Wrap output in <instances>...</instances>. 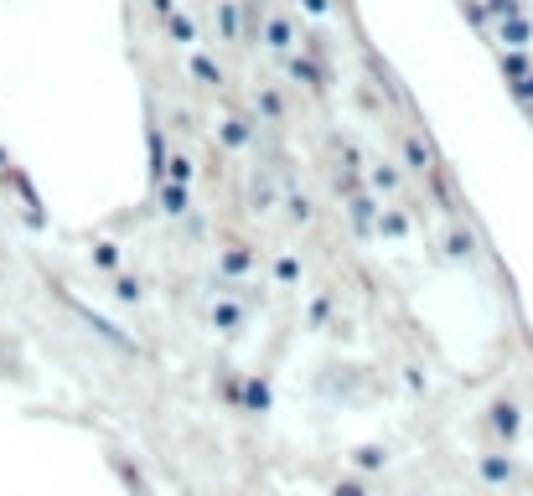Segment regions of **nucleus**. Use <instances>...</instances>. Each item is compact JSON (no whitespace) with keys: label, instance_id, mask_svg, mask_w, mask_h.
Instances as JSON below:
<instances>
[{"label":"nucleus","instance_id":"1","mask_svg":"<svg viewBox=\"0 0 533 496\" xmlns=\"http://www.w3.org/2000/svg\"><path fill=\"white\" fill-rule=\"evenodd\" d=\"M285 57V73L301 83V88H311V93H327L332 88V73H327V62H316V57H306V52H280Z\"/></svg>","mask_w":533,"mask_h":496},{"label":"nucleus","instance_id":"2","mask_svg":"<svg viewBox=\"0 0 533 496\" xmlns=\"http://www.w3.org/2000/svg\"><path fill=\"white\" fill-rule=\"evenodd\" d=\"M399 155H404V171L409 176H430L440 161H435V150L420 130H399Z\"/></svg>","mask_w":533,"mask_h":496},{"label":"nucleus","instance_id":"3","mask_svg":"<svg viewBox=\"0 0 533 496\" xmlns=\"http://www.w3.org/2000/svg\"><path fill=\"white\" fill-rule=\"evenodd\" d=\"M347 202V223H352V233L358 238H373V223H378V192H368V186H358L352 197H342Z\"/></svg>","mask_w":533,"mask_h":496},{"label":"nucleus","instance_id":"4","mask_svg":"<svg viewBox=\"0 0 533 496\" xmlns=\"http://www.w3.org/2000/svg\"><path fill=\"white\" fill-rule=\"evenodd\" d=\"M218 145H223V150H249V145H254V119H249L244 109H228V114L218 119Z\"/></svg>","mask_w":533,"mask_h":496},{"label":"nucleus","instance_id":"5","mask_svg":"<svg viewBox=\"0 0 533 496\" xmlns=\"http://www.w3.org/2000/svg\"><path fill=\"white\" fill-rule=\"evenodd\" d=\"M487 429L497 434L502 445H513L518 434H523V414H518V403H513V398H497L492 409H487Z\"/></svg>","mask_w":533,"mask_h":496},{"label":"nucleus","instance_id":"6","mask_svg":"<svg viewBox=\"0 0 533 496\" xmlns=\"http://www.w3.org/2000/svg\"><path fill=\"white\" fill-rule=\"evenodd\" d=\"M492 31H497V42H502V47H523V52H533V16H528V11L492 21Z\"/></svg>","mask_w":533,"mask_h":496},{"label":"nucleus","instance_id":"7","mask_svg":"<svg viewBox=\"0 0 533 496\" xmlns=\"http://www.w3.org/2000/svg\"><path fill=\"white\" fill-rule=\"evenodd\" d=\"M440 254H446L451 264L477 259V233H471V228H461V223H451L446 233H440Z\"/></svg>","mask_w":533,"mask_h":496},{"label":"nucleus","instance_id":"8","mask_svg":"<svg viewBox=\"0 0 533 496\" xmlns=\"http://www.w3.org/2000/svg\"><path fill=\"white\" fill-rule=\"evenodd\" d=\"M259 42H264V47H275V52H290V47H295V21H290L285 11H270V16H264Z\"/></svg>","mask_w":533,"mask_h":496},{"label":"nucleus","instance_id":"9","mask_svg":"<svg viewBox=\"0 0 533 496\" xmlns=\"http://www.w3.org/2000/svg\"><path fill=\"white\" fill-rule=\"evenodd\" d=\"M156 202H161L166 217H187V212H192V186H182V181H156Z\"/></svg>","mask_w":533,"mask_h":496},{"label":"nucleus","instance_id":"10","mask_svg":"<svg viewBox=\"0 0 533 496\" xmlns=\"http://www.w3.org/2000/svg\"><path fill=\"white\" fill-rule=\"evenodd\" d=\"M145 161H151V186H156V181H166L171 145H166V130H161V124H151V130H145Z\"/></svg>","mask_w":533,"mask_h":496},{"label":"nucleus","instance_id":"11","mask_svg":"<svg viewBox=\"0 0 533 496\" xmlns=\"http://www.w3.org/2000/svg\"><path fill=\"white\" fill-rule=\"evenodd\" d=\"M244 321H249V316H244V305L233 300V295H223V300L213 305V331H218V336H239Z\"/></svg>","mask_w":533,"mask_h":496},{"label":"nucleus","instance_id":"12","mask_svg":"<svg viewBox=\"0 0 533 496\" xmlns=\"http://www.w3.org/2000/svg\"><path fill=\"white\" fill-rule=\"evenodd\" d=\"M373 233H378V238H389V243H404V238L414 233V223H409V212H399V207H378Z\"/></svg>","mask_w":533,"mask_h":496},{"label":"nucleus","instance_id":"13","mask_svg":"<svg viewBox=\"0 0 533 496\" xmlns=\"http://www.w3.org/2000/svg\"><path fill=\"white\" fill-rule=\"evenodd\" d=\"M270 383L264 378H244L239 383V414H270Z\"/></svg>","mask_w":533,"mask_h":496},{"label":"nucleus","instance_id":"14","mask_svg":"<svg viewBox=\"0 0 533 496\" xmlns=\"http://www.w3.org/2000/svg\"><path fill=\"white\" fill-rule=\"evenodd\" d=\"M218 269H223V279H249V269H254V248H249V243H228V248H223V259H218Z\"/></svg>","mask_w":533,"mask_h":496},{"label":"nucleus","instance_id":"15","mask_svg":"<svg viewBox=\"0 0 533 496\" xmlns=\"http://www.w3.org/2000/svg\"><path fill=\"white\" fill-rule=\"evenodd\" d=\"M254 109H259V119H264V124H285V114H290V109H285V93H280V88H270V83H264V88L254 93Z\"/></svg>","mask_w":533,"mask_h":496},{"label":"nucleus","instance_id":"16","mask_svg":"<svg viewBox=\"0 0 533 496\" xmlns=\"http://www.w3.org/2000/svg\"><path fill=\"white\" fill-rule=\"evenodd\" d=\"M187 73H192L202 88H223V68H218L207 52H197V47H192V57H187Z\"/></svg>","mask_w":533,"mask_h":496},{"label":"nucleus","instance_id":"17","mask_svg":"<svg viewBox=\"0 0 533 496\" xmlns=\"http://www.w3.org/2000/svg\"><path fill=\"white\" fill-rule=\"evenodd\" d=\"M218 37H223L228 47L244 42V21H239V6H233V0H218Z\"/></svg>","mask_w":533,"mask_h":496},{"label":"nucleus","instance_id":"18","mask_svg":"<svg viewBox=\"0 0 533 496\" xmlns=\"http://www.w3.org/2000/svg\"><path fill=\"white\" fill-rule=\"evenodd\" d=\"M477 476H482L487 486H508V481H513V460H508V455H482V460H477Z\"/></svg>","mask_w":533,"mask_h":496},{"label":"nucleus","instance_id":"19","mask_svg":"<svg viewBox=\"0 0 533 496\" xmlns=\"http://www.w3.org/2000/svg\"><path fill=\"white\" fill-rule=\"evenodd\" d=\"M497 68H502V78H508V83H518V78L533 68V52H523V47H502Z\"/></svg>","mask_w":533,"mask_h":496},{"label":"nucleus","instance_id":"20","mask_svg":"<svg viewBox=\"0 0 533 496\" xmlns=\"http://www.w3.org/2000/svg\"><path fill=\"white\" fill-rule=\"evenodd\" d=\"M161 26H166V37H171V42H182V47H197V21H192L187 11H171V16L161 21Z\"/></svg>","mask_w":533,"mask_h":496},{"label":"nucleus","instance_id":"21","mask_svg":"<svg viewBox=\"0 0 533 496\" xmlns=\"http://www.w3.org/2000/svg\"><path fill=\"white\" fill-rule=\"evenodd\" d=\"M347 460H352V471H358V476H373V471H383V465H389V455H383V445H358V450H352Z\"/></svg>","mask_w":533,"mask_h":496},{"label":"nucleus","instance_id":"22","mask_svg":"<svg viewBox=\"0 0 533 496\" xmlns=\"http://www.w3.org/2000/svg\"><path fill=\"white\" fill-rule=\"evenodd\" d=\"M94 264H99L104 274H120V269H125V248H120V243H109V238L94 243Z\"/></svg>","mask_w":533,"mask_h":496},{"label":"nucleus","instance_id":"23","mask_svg":"<svg viewBox=\"0 0 533 496\" xmlns=\"http://www.w3.org/2000/svg\"><path fill=\"white\" fill-rule=\"evenodd\" d=\"M368 176H373V186H378V192H399V186H404L399 166H389V161H368Z\"/></svg>","mask_w":533,"mask_h":496},{"label":"nucleus","instance_id":"24","mask_svg":"<svg viewBox=\"0 0 533 496\" xmlns=\"http://www.w3.org/2000/svg\"><path fill=\"white\" fill-rule=\"evenodd\" d=\"M114 300H125V305H140V300H145V285H140L135 274H125V269H120V274H114Z\"/></svg>","mask_w":533,"mask_h":496},{"label":"nucleus","instance_id":"25","mask_svg":"<svg viewBox=\"0 0 533 496\" xmlns=\"http://www.w3.org/2000/svg\"><path fill=\"white\" fill-rule=\"evenodd\" d=\"M109 465H114V471H120V481L130 486V496H151V486L140 481V471H135V465H130L125 455H109Z\"/></svg>","mask_w":533,"mask_h":496},{"label":"nucleus","instance_id":"26","mask_svg":"<svg viewBox=\"0 0 533 496\" xmlns=\"http://www.w3.org/2000/svg\"><path fill=\"white\" fill-rule=\"evenodd\" d=\"M166 181L192 186V181H197V161H192V155H171V161H166Z\"/></svg>","mask_w":533,"mask_h":496},{"label":"nucleus","instance_id":"27","mask_svg":"<svg viewBox=\"0 0 533 496\" xmlns=\"http://www.w3.org/2000/svg\"><path fill=\"white\" fill-rule=\"evenodd\" d=\"M249 207H254V212H270V207H275V192H270V181H264V176L249 181Z\"/></svg>","mask_w":533,"mask_h":496},{"label":"nucleus","instance_id":"28","mask_svg":"<svg viewBox=\"0 0 533 496\" xmlns=\"http://www.w3.org/2000/svg\"><path fill=\"white\" fill-rule=\"evenodd\" d=\"M332 316H337V305H332V295H316V300L306 305V321H311V326H327Z\"/></svg>","mask_w":533,"mask_h":496},{"label":"nucleus","instance_id":"29","mask_svg":"<svg viewBox=\"0 0 533 496\" xmlns=\"http://www.w3.org/2000/svg\"><path fill=\"white\" fill-rule=\"evenodd\" d=\"M275 279H280V285H301V259L280 254V259H275Z\"/></svg>","mask_w":533,"mask_h":496},{"label":"nucleus","instance_id":"30","mask_svg":"<svg viewBox=\"0 0 533 496\" xmlns=\"http://www.w3.org/2000/svg\"><path fill=\"white\" fill-rule=\"evenodd\" d=\"M285 212H290V223H311V202H306L301 192L285 197Z\"/></svg>","mask_w":533,"mask_h":496},{"label":"nucleus","instance_id":"31","mask_svg":"<svg viewBox=\"0 0 533 496\" xmlns=\"http://www.w3.org/2000/svg\"><path fill=\"white\" fill-rule=\"evenodd\" d=\"M523 11V0H487V16L502 21V16H518Z\"/></svg>","mask_w":533,"mask_h":496},{"label":"nucleus","instance_id":"32","mask_svg":"<svg viewBox=\"0 0 533 496\" xmlns=\"http://www.w3.org/2000/svg\"><path fill=\"white\" fill-rule=\"evenodd\" d=\"M513 93H518V99H523V104H533V68H528V73H523V78L513 83Z\"/></svg>","mask_w":533,"mask_h":496},{"label":"nucleus","instance_id":"33","mask_svg":"<svg viewBox=\"0 0 533 496\" xmlns=\"http://www.w3.org/2000/svg\"><path fill=\"white\" fill-rule=\"evenodd\" d=\"M306 16H332V0H301Z\"/></svg>","mask_w":533,"mask_h":496},{"label":"nucleus","instance_id":"34","mask_svg":"<svg viewBox=\"0 0 533 496\" xmlns=\"http://www.w3.org/2000/svg\"><path fill=\"white\" fill-rule=\"evenodd\" d=\"M332 496H368V486H363V481H337Z\"/></svg>","mask_w":533,"mask_h":496},{"label":"nucleus","instance_id":"35","mask_svg":"<svg viewBox=\"0 0 533 496\" xmlns=\"http://www.w3.org/2000/svg\"><path fill=\"white\" fill-rule=\"evenodd\" d=\"M145 6H151V16H156V21H166V16L176 11V0H145Z\"/></svg>","mask_w":533,"mask_h":496},{"label":"nucleus","instance_id":"36","mask_svg":"<svg viewBox=\"0 0 533 496\" xmlns=\"http://www.w3.org/2000/svg\"><path fill=\"white\" fill-rule=\"evenodd\" d=\"M11 166V155H6V145H0V171H6Z\"/></svg>","mask_w":533,"mask_h":496}]
</instances>
